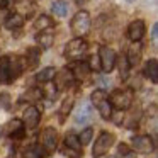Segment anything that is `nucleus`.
<instances>
[{
    "label": "nucleus",
    "instance_id": "nucleus-20",
    "mask_svg": "<svg viewBox=\"0 0 158 158\" xmlns=\"http://www.w3.org/2000/svg\"><path fill=\"white\" fill-rule=\"evenodd\" d=\"M126 60H127V63H129V66H136L141 60V46L139 44L131 46L127 55H126Z\"/></svg>",
    "mask_w": 158,
    "mask_h": 158
},
{
    "label": "nucleus",
    "instance_id": "nucleus-18",
    "mask_svg": "<svg viewBox=\"0 0 158 158\" xmlns=\"http://www.w3.org/2000/svg\"><path fill=\"white\" fill-rule=\"evenodd\" d=\"M39 60H41V49L38 48H27L26 51V66L29 70H34L38 66Z\"/></svg>",
    "mask_w": 158,
    "mask_h": 158
},
{
    "label": "nucleus",
    "instance_id": "nucleus-11",
    "mask_svg": "<svg viewBox=\"0 0 158 158\" xmlns=\"http://www.w3.org/2000/svg\"><path fill=\"white\" fill-rule=\"evenodd\" d=\"M56 143H58V138H56V131L53 127H46L41 133V148L46 153H53L56 150Z\"/></svg>",
    "mask_w": 158,
    "mask_h": 158
},
{
    "label": "nucleus",
    "instance_id": "nucleus-7",
    "mask_svg": "<svg viewBox=\"0 0 158 158\" xmlns=\"http://www.w3.org/2000/svg\"><path fill=\"white\" fill-rule=\"evenodd\" d=\"M99 66L104 73H110L116 66V53L114 49H110L109 46H100L99 48Z\"/></svg>",
    "mask_w": 158,
    "mask_h": 158
},
{
    "label": "nucleus",
    "instance_id": "nucleus-9",
    "mask_svg": "<svg viewBox=\"0 0 158 158\" xmlns=\"http://www.w3.org/2000/svg\"><path fill=\"white\" fill-rule=\"evenodd\" d=\"M63 153L68 158H80L83 153V146L80 144L78 136L75 134H68L65 138V148H63Z\"/></svg>",
    "mask_w": 158,
    "mask_h": 158
},
{
    "label": "nucleus",
    "instance_id": "nucleus-24",
    "mask_svg": "<svg viewBox=\"0 0 158 158\" xmlns=\"http://www.w3.org/2000/svg\"><path fill=\"white\" fill-rule=\"evenodd\" d=\"M24 158H46V151L39 144H32L24 153Z\"/></svg>",
    "mask_w": 158,
    "mask_h": 158
},
{
    "label": "nucleus",
    "instance_id": "nucleus-19",
    "mask_svg": "<svg viewBox=\"0 0 158 158\" xmlns=\"http://www.w3.org/2000/svg\"><path fill=\"white\" fill-rule=\"evenodd\" d=\"M144 75H146L153 83L158 82V61L155 58H151L146 61V65H144Z\"/></svg>",
    "mask_w": 158,
    "mask_h": 158
},
{
    "label": "nucleus",
    "instance_id": "nucleus-25",
    "mask_svg": "<svg viewBox=\"0 0 158 158\" xmlns=\"http://www.w3.org/2000/svg\"><path fill=\"white\" fill-rule=\"evenodd\" d=\"M116 63H119V73L121 78H127V73H129V63L126 60V55H121L119 58H116Z\"/></svg>",
    "mask_w": 158,
    "mask_h": 158
},
{
    "label": "nucleus",
    "instance_id": "nucleus-22",
    "mask_svg": "<svg viewBox=\"0 0 158 158\" xmlns=\"http://www.w3.org/2000/svg\"><path fill=\"white\" fill-rule=\"evenodd\" d=\"M53 27V19L49 15H39L34 22V29L36 31H46V29Z\"/></svg>",
    "mask_w": 158,
    "mask_h": 158
},
{
    "label": "nucleus",
    "instance_id": "nucleus-31",
    "mask_svg": "<svg viewBox=\"0 0 158 158\" xmlns=\"http://www.w3.org/2000/svg\"><path fill=\"white\" fill-rule=\"evenodd\" d=\"M126 2H134V0H126Z\"/></svg>",
    "mask_w": 158,
    "mask_h": 158
},
{
    "label": "nucleus",
    "instance_id": "nucleus-17",
    "mask_svg": "<svg viewBox=\"0 0 158 158\" xmlns=\"http://www.w3.org/2000/svg\"><path fill=\"white\" fill-rule=\"evenodd\" d=\"M36 43H38L41 48L48 49L53 46V43H55V32L51 31V29H46V31H41L38 36H36Z\"/></svg>",
    "mask_w": 158,
    "mask_h": 158
},
{
    "label": "nucleus",
    "instance_id": "nucleus-4",
    "mask_svg": "<svg viewBox=\"0 0 158 158\" xmlns=\"http://www.w3.org/2000/svg\"><path fill=\"white\" fill-rule=\"evenodd\" d=\"M94 107L99 110V114L102 116V119H110V114H112V107H110V102H109V95H107L106 90L102 89H97L95 92L92 94L90 97Z\"/></svg>",
    "mask_w": 158,
    "mask_h": 158
},
{
    "label": "nucleus",
    "instance_id": "nucleus-29",
    "mask_svg": "<svg viewBox=\"0 0 158 158\" xmlns=\"http://www.w3.org/2000/svg\"><path fill=\"white\" fill-rule=\"evenodd\" d=\"M151 38H153V41H156V38H158V24H153V27H151Z\"/></svg>",
    "mask_w": 158,
    "mask_h": 158
},
{
    "label": "nucleus",
    "instance_id": "nucleus-23",
    "mask_svg": "<svg viewBox=\"0 0 158 158\" xmlns=\"http://www.w3.org/2000/svg\"><path fill=\"white\" fill-rule=\"evenodd\" d=\"M51 10H53V14L58 15V17H65V15L68 14V4H66L65 0H56V2H53Z\"/></svg>",
    "mask_w": 158,
    "mask_h": 158
},
{
    "label": "nucleus",
    "instance_id": "nucleus-27",
    "mask_svg": "<svg viewBox=\"0 0 158 158\" xmlns=\"http://www.w3.org/2000/svg\"><path fill=\"white\" fill-rule=\"evenodd\" d=\"M92 136H94V129H92V127H85V129H83L82 133L78 134V141H80V144H82V146L89 144V143H90V139H92Z\"/></svg>",
    "mask_w": 158,
    "mask_h": 158
},
{
    "label": "nucleus",
    "instance_id": "nucleus-26",
    "mask_svg": "<svg viewBox=\"0 0 158 158\" xmlns=\"http://www.w3.org/2000/svg\"><path fill=\"white\" fill-rule=\"evenodd\" d=\"M89 72H90V68H89L87 63H78V65L75 66V70H72L75 78H85V77L89 75Z\"/></svg>",
    "mask_w": 158,
    "mask_h": 158
},
{
    "label": "nucleus",
    "instance_id": "nucleus-13",
    "mask_svg": "<svg viewBox=\"0 0 158 158\" xmlns=\"http://www.w3.org/2000/svg\"><path fill=\"white\" fill-rule=\"evenodd\" d=\"M4 134L5 136H12V138H22L24 136V124L21 119H12L4 126Z\"/></svg>",
    "mask_w": 158,
    "mask_h": 158
},
{
    "label": "nucleus",
    "instance_id": "nucleus-2",
    "mask_svg": "<svg viewBox=\"0 0 158 158\" xmlns=\"http://www.w3.org/2000/svg\"><path fill=\"white\" fill-rule=\"evenodd\" d=\"M90 26H92V19H90V14L87 10H78L70 22L72 32L77 38H83L90 31Z\"/></svg>",
    "mask_w": 158,
    "mask_h": 158
},
{
    "label": "nucleus",
    "instance_id": "nucleus-5",
    "mask_svg": "<svg viewBox=\"0 0 158 158\" xmlns=\"http://www.w3.org/2000/svg\"><path fill=\"white\" fill-rule=\"evenodd\" d=\"M89 49V44L83 38H75L65 46V56L72 61H78Z\"/></svg>",
    "mask_w": 158,
    "mask_h": 158
},
{
    "label": "nucleus",
    "instance_id": "nucleus-3",
    "mask_svg": "<svg viewBox=\"0 0 158 158\" xmlns=\"http://www.w3.org/2000/svg\"><path fill=\"white\" fill-rule=\"evenodd\" d=\"M109 102H110V107H116V109H119V110H129L131 107H133L134 95L129 89L114 90L109 97Z\"/></svg>",
    "mask_w": 158,
    "mask_h": 158
},
{
    "label": "nucleus",
    "instance_id": "nucleus-6",
    "mask_svg": "<svg viewBox=\"0 0 158 158\" xmlns=\"http://www.w3.org/2000/svg\"><path fill=\"white\" fill-rule=\"evenodd\" d=\"M114 141H116V136H114L112 133L102 131V133L99 134V138L95 139V144H94V148H92V155H94V158H100V156H104V155H106L107 151L110 150V146L114 144Z\"/></svg>",
    "mask_w": 158,
    "mask_h": 158
},
{
    "label": "nucleus",
    "instance_id": "nucleus-28",
    "mask_svg": "<svg viewBox=\"0 0 158 158\" xmlns=\"http://www.w3.org/2000/svg\"><path fill=\"white\" fill-rule=\"evenodd\" d=\"M72 104H73V97H70V99H65V100H63V106H61V110H60V114H61V116H65L66 112H70V109H72Z\"/></svg>",
    "mask_w": 158,
    "mask_h": 158
},
{
    "label": "nucleus",
    "instance_id": "nucleus-1",
    "mask_svg": "<svg viewBox=\"0 0 158 158\" xmlns=\"http://www.w3.org/2000/svg\"><path fill=\"white\" fill-rule=\"evenodd\" d=\"M22 60L14 55H4L0 58V83L9 85L22 73Z\"/></svg>",
    "mask_w": 158,
    "mask_h": 158
},
{
    "label": "nucleus",
    "instance_id": "nucleus-21",
    "mask_svg": "<svg viewBox=\"0 0 158 158\" xmlns=\"http://www.w3.org/2000/svg\"><path fill=\"white\" fill-rule=\"evenodd\" d=\"M55 75H56V70L53 68V66H46V68H43L41 72L36 75V80H38L39 83H49L55 78Z\"/></svg>",
    "mask_w": 158,
    "mask_h": 158
},
{
    "label": "nucleus",
    "instance_id": "nucleus-30",
    "mask_svg": "<svg viewBox=\"0 0 158 158\" xmlns=\"http://www.w3.org/2000/svg\"><path fill=\"white\" fill-rule=\"evenodd\" d=\"M75 2H77L78 5H82V4H87V0H75Z\"/></svg>",
    "mask_w": 158,
    "mask_h": 158
},
{
    "label": "nucleus",
    "instance_id": "nucleus-10",
    "mask_svg": "<svg viewBox=\"0 0 158 158\" xmlns=\"http://www.w3.org/2000/svg\"><path fill=\"white\" fill-rule=\"evenodd\" d=\"M144 32H146V24H144V21H141V19H136V21H133L129 26H127V39L133 43H139L141 39H143Z\"/></svg>",
    "mask_w": 158,
    "mask_h": 158
},
{
    "label": "nucleus",
    "instance_id": "nucleus-8",
    "mask_svg": "<svg viewBox=\"0 0 158 158\" xmlns=\"http://www.w3.org/2000/svg\"><path fill=\"white\" fill-rule=\"evenodd\" d=\"M131 146H133L134 151L143 153V155L153 153V150H155V143H153V139H151V136H148V134L134 136L133 139H131Z\"/></svg>",
    "mask_w": 158,
    "mask_h": 158
},
{
    "label": "nucleus",
    "instance_id": "nucleus-16",
    "mask_svg": "<svg viewBox=\"0 0 158 158\" xmlns=\"http://www.w3.org/2000/svg\"><path fill=\"white\" fill-rule=\"evenodd\" d=\"M24 21H26V17L22 14H19V12H12V14L7 15L4 26L9 29V31H15V29H21L22 26H24Z\"/></svg>",
    "mask_w": 158,
    "mask_h": 158
},
{
    "label": "nucleus",
    "instance_id": "nucleus-12",
    "mask_svg": "<svg viewBox=\"0 0 158 158\" xmlns=\"http://www.w3.org/2000/svg\"><path fill=\"white\" fill-rule=\"evenodd\" d=\"M39 121H41V110H39L36 106H31V107H27V109L24 110V119H22L24 127L34 129V127L39 124Z\"/></svg>",
    "mask_w": 158,
    "mask_h": 158
},
{
    "label": "nucleus",
    "instance_id": "nucleus-15",
    "mask_svg": "<svg viewBox=\"0 0 158 158\" xmlns=\"http://www.w3.org/2000/svg\"><path fill=\"white\" fill-rule=\"evenodd\" d=\"M90 119H92V107H90V104H87V102L80 104V107L75 112V123L77 124H87Z\"/></svg>",
    "mask_w": 158,
    "mask_h": 158
},
{
    "label": "nucleus",
    "instance_id": "nucleus-14",
    "mask_svg": "<svg viewBox=\"0 0 158 158\" xmlns=\"http://www.w3.org/2000/svg\"><path fill=\"white\" fill-rule=\"evenodd\" d=\"M53 80H55V87H56V89H68V87L73 83L75 77H73L72 70L63 68L60 73H56L55 78H53Z\"/></svg>",
    "mask_w": 158,
    "mask_h": 158
}]
</instances>
